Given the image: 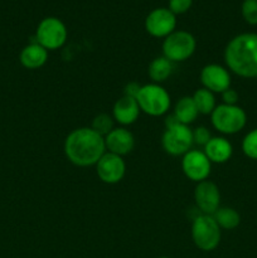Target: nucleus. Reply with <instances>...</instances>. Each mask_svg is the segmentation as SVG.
Segmentation results:
<instances>
[{"label":"nucleus","mask_w":257,"mask_h":258,"mask_svg":"<svg viewBox=\"0 0 257 258\" xmlns=\"http://www.w3.org/2000/svg\"><path fill=\"white\" fill-rule=\"evenodd\" d=\"M194 202L202 214H212L219 208L221 204V193L213 181L204 180L197 183L194 189Z\"/></svg>","instance_id":"nucleus-13"},{"label":"nucleus","mask_w":257,"mask_h":258,"mask_svg":"<svg viewBox=\"0 0 257 258\" xmlns=\"http://www.w3.org/2000/svg\"><path fill=\"white\" fill-rule=\"evenodd\" d=\"M227 68L243 78L257 77V34L242 33L232 38L224 49Z\"/></svg>","instance_id":"nucleus-2"},{"label":"nucleus","mask_w":257,"mask_h":258,"mask_svg":"<svg viewBox=\"0 0 257 258\" xmlns=\"http://www.w3.org/2000/svg\"><path fill=\"white\" fill-rule=\"evenodd\" d=\"M199 78L203 88H207L213 93H222L231 87V75L228 70L217 63L204 66Z\"/></svg>","instance_id":"nucleus-12"},{"label":"nucleus","mask_w":257,"mask_h":258,"mask_svg":"<svg viewBox=\"0 0 257 258\" xmlns=\"http://www.w3.org/2000/svg\"><path fill=\"white\" fill-rule=\"evenodd\" d=\"M165 131L161 138V145L165 153L173 156H180L191 150L193 130L189 126L179 123L173 115L168 116L165 121Z\"/></svg>","instance_id":"nucleus-3"},{"label":"nucleus","mask_w":257,"mask_h":258,"mask_svg":"<svg viewBox=\"0 0 257 258\" xmlns=\"http://www.w3.org/2000/svg\"><path fill=\"white\" fill-rule=\"evenodd\" d=\"M212 217L221 229H226V231H231V229L237 228L241 223V216L238 212L231 207H219Z\"/></svg>","instance_id":"nucleus-20"},{"label":"nucleus","mask_w":257,"mask_h":258,"mask_svg":"<svg viewBox=\"0 0 257 258\" xmlns=\"http://www.w3.org/2000/svg\"><path fill=\"white\" fill-rule=\"evenodd\" d=\"M197 40L191 33L186 30H174L164 38L163 55L173 63L184 62L194 54Z\"/></svg>","instance_id":"nucleus-7"},{"label":"nucleus","mask_w":257,"mask_h":258,"mask_svg":"<svg viewBox=\"0 0 257 258\" xmlns=\"http://www.w3.org/2000/svg\"><path fill=\"white\" fill-rule=\"evenodd\" d=\"M136 101L140 111L153 117L165 115L170 108V96L168 91L158 83L141 86Z\"/></svg>","instance_id":"nucleus-4"},{"label":"nucleus","mask_w":257,"mask_h":258,"mask_svg":"<svg viewBox=\"0 0 257 258\" xmlns=\"http://www.w3.org/2000/svg\"><path fill=\"white\" fill-rule=\"evenodd\" d=\"M96 173L101 181L106 184H117L125 176L126 164L123 158L112 153H105L96 164Z\"/></svg>","instance_id":"nucleus-11"},{"label":"nucleus","mask_w":257,"mask_h":258,"mask_svg":"<svg viewBox=\"0 0 257 258\" xmlns=\"http://www.w3.org/2000/svg\"><path fill=\"white\" fill-rule=\"evenodd\" d=\"M211 139H212V135L206 126H198V127H196L193 130L194 145H199L204 148Z\"/></svg>","instance_id":"nucleus-25"},{"label":"nucleus","mask_w":257,"mask_h":258,"mask_svg":"<svg viewBox=\"0 0 257 258\" xmlns=\"http://www.w3.org/2000/svg\"><path fill=\"white\" fill-rule=\"evenodd\" d=\"M140 87H141V86L139 85V83L130 82V83H128V85H126L125 91H123V95L128 96V97L136 98V96H138Z\"/></svg>","instance_id":"nucleus-28"},{"label":"nucleus","mask_w":257,"mask_h":258,"mask_svg":"<svg viewBox=\"0 0 257 258\" xmlns=\"http://www.w3.org/2000/svg\"><path fill=\"white\" fill-rule=\"evenodd\" d=\"M191 5H193V0H169L168 9L175 15H180L188 12Z\"/></svg>","instance_id":"nucleus-26"},{"label":"nucleus","mask_w":257,"mask_h":258,"mask_svg":"<svg viewBox=\"0 0 257 258\" xmlns=\"http://www.w3.org/2000/svg\"><path fill=\"white\" fill-rule=\"evenodd\" d=\"M173 68L174 63L164 55H161V57H156L151 60L148 68V75L153 81V83L160 85L161 82L170 77L171 73H173Z\"/></svg>","instance_id":"nucleus-19"},{"label":"nucleus","mask_w":257,"mask_h":258,"mask_svg":"<svg viewBox=\"0 0 257 258\" xmlns=\"http://www.w3.org/2000/svg\"><path fill=\"white\" fill-rule=\"evenodd\" d=\"M222 232L209 214H199L191 223V239L197 248L204 252L214 251L221 243Z\"/></svg>","instance_id":"nucleus-5"},{"label":"nucleus","mask_w":257,"mask_h":258,"mask_svg":"<svg viewBox=\"0 0 257 258\" xmlns=\"http://www.w3.org/2000/svg\"><path fill=\"white\" fill-rule=\"evenodd\" d=\"M91 128L105 138L106 135H108L115 128L113 127V117L107 115V113H100V115L93 118Z\"/></svg>","instance_id":"nucleus-22"},{"label":"nucleus","mask_w":257,"mask_h":258,"mask_svg":"<svg viewBox=\"0 0 257 258\" xmlns=\"http://www.w3.org/2000/svg\"><path fill=\"white\" fill-rule=\"evenodd\" d=\"M181 170L189 180L201 183L211 175L212 163L203 151L189 150L181 159Z\"/></svg>","instance_id":"nucleus-10"},{"label":"nucleus","mask_w":257,"mask_h":258,"mask_svg":"<svg viewBox=\"0 0 257 258\" xmlns=\"http://www.w3.org/2000/svg\"><path fill=\"white\" fill-rule=\"evenodd\" d=\"M67 38V27L55 17H47L40 20L35 30V42L47 50H55L63 47Z\"/></svg>","instance_id":"nucleus-8"},{"label":"nucleus","mask_w":257,"mask_h":258,"mask_svg":"<svg viewBox=\"0 0 257 258\" xmlns=\"http://www.w3.org/2000/svg\"><path fill=\"white\" fill-rule=\"evenodd\" d=\"M158 258H169V257H158Z\"/></svg>","instance_id":"nucleus-29"},{"label":"nucleus","mask_w":257,"mask_h":258,"mask_svg":"<svg viewBox=\"0 0 257 258\" xmlns=\"http://www.w3.org/2000/svg\"><path fill=\"white\" fill-rule=\"evenodd\" d=\"M242 151L247 158L257 160V128L249 131L242 140Z\"/></svg>","instance_id":"nucleus-23"},{"label":"nucleus","mask_w":257,"mask_h":258,"mask_svg":"<svg viewBox=\"0 0 257 258\" xmlns=\"http://www.w3.org/2000/svg\"><path fill=\"white\" fill-rule=\"evenodd\" d=\"M63 150L68 160L76 166L96 165L106 153L105 138L91 127L76 128L66 138Z\"/></svg>","instance_id":"nucleus-1"},{"label":"nucleus","mask_w":257,"mask_h":258,"mask_svg":"<svg viewBox=\"0 0 257 258\" xmlns=\"http://www.w3.org/2000/svg\"><path fill=\"white\" fill-rule=\"evenodd\" d=\"M106 150L116 155L125 156L133 151L135 146V138L133 133L125 127H115L105 136Z\"/></svg>","instance_id":"nucleus-14"},{"label":"nucleus","mask_w":257,"mask_h":258,"mask_svg":"<svg viewBox=\"0 0 257 258\" xmlns=\"http://www.w3.org/2000/svg\"><path fill=\"white\" fill-rule=\"evenodd\" d=\"M239 95L236 90L229 87L224 92H222V100H223L224 105H237L238 102Z\"/></svg>","instance_id":"nucleus-27"},{"label":"nucleus","mask_w":257,"mask_h":258,"mask_svg":"<svg viewBox=\"0 0 257 258\" xmlns=\"http://www.w3.org/2000/svg\"><path fill=\"white\" fill-rule=\"evenodd\" d=\"M203 153L212 164H224L232 158V144L223 136H214L203 148Z\"/></svg>","instance_id":"nucleus-16"},{"label":"nucleus","mask_w":257,"mask_h":258,"mask_svg":"<svg viewBox=\"0 0 257 258\" xmlns=\"http://www.w3.org/2000/svg\"><path fill=\"white\" fill-rule=\"evenodd\" d=\"M145 30L155 38H166L176 28V15L168 8H156L145 18Z\"/></svg>","instance_id":"nucleus-9"},{"label":"nucleus","mask_w":257,"mask_h":258,"mask_svg":"<svg viewBox=\"0 0 257 258\" xmlns=\"http://www.w3.org/2000/svg\"><path fill=\"white\" fill-rule=\"evenodd\" d=\"M212 126L218 133L224 135H233L239 133L247 123V115L238 105H222L216 106L211 113Z\"/></svg>","instance_id":"nucleus-6"},{"label":"nucleus","mask_w":257,"mask_h":258,"mask_svg":"<svg viewBox=\"0 0 257 258\" xmlns=\"http://www.w3.org/2000/svg\"><path fill=\"white\" fill-rule=\"evenodd\" d=\"M191 98H193L194 103H196L198 112L202 113V115H211L217 106L214 93L207 90V88H198L193 93Z\"/></svg>","instance_id":"nucleus-21"},{"label":"nucleus","mask_w":257,"mask_h":258,"mask_svg":"<svg viewBox=\"0 0 257 258\" xmlns=\"http://www.w3.org/2000/svg\"><path fill=\"white\" fill-rule=\"evenodd\" d=\"M20 64L27 70H38L48 60V50L37 42L25 45L19 54Z\"/></svg>","instance_id":"nucleus-17"},{"label":"nucleus","mask_w":257,"mask_h":258,"mask_svg":"<svg viewBox=\"0 0 257 258\" xmlns=\"http://www.w3.org/2000/svg\"><path fill=\"white\" fill-rule=\"evenodd\" d=\"M199 112L197 110V106L194 103L193 98L189 96H184L180 100L176 102L175 107H174L173 116L176 118L179 123L189 126L191 122L197 120Z\"/></svg>","instance_id":"nucleus-18"},{"label":"nucleus","mask_w":257,"mask_h":258,"mask_svg":"<svg viewBox=\"0 0 257 258\" xmlns=\"http://www.w3.org/2000/svg\"><path fill=\"white\" fill-rule=\"evenodd\" d=\"M241 14L244 22L249 25H257V0H243Z\"/></svg>","instance_id":"nucleus-24"},{"label":"nucleus","mask_w":257,"mask_h":258,"mask_svg":"<svg viewBox=\"0 0 257 258\" xmlns=\"http://www.w3.org/2000/svg\"><path fill=\"white\" fill-rule=\"evenodd\" d=\"M140 107L136 98L128 97L123 95L115 102L112 108L113 120L117 121L120 125L128 126L133 125L140 115Z\"/></svg>","instance_id":"nucleus-15"}]
</instances>
